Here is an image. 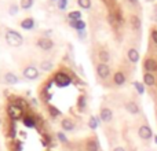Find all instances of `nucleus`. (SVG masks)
<instances>
[{"mask_svg":"<svg viewBox=\"0 0 157 151\" xmlns=\"http://www.w3.org/2000/svg\"><path fill=\"white\" fill-rule=\"evenodd\" d=\"M87 99H86V96L84 95H81V96H78V99H77V107L80 109V110H83V109H86V105H87Z\"/></svg>","mask_w":157,"mask_h":151,"instance_id":"nucleus-28","label":"nucleus"},{"mask_svg":"<svg viewBox=\"0 0 157 151\" xmlns=\"http://www.w3.org/2000/svg\"><path fill=\"white\" fill-rule=\"evenodd\" d=\"M18 11H19V7L17 4H11L10 7H8V14H10V15H13V17H15L17 14H18Z\"/></svg>","mask_w":157,"mask_h":151,"instance_id":"nucleus-29","label":"nucleus"},{"mask_svg":"<svg viewBox=\"0 0 157 151\" xmlns=\"http://www.w3.org/2000/svg\"><path fill=\"white\" fill-rule=\"evenodd\" d=\"M57 6H58V8H59V10H65V8L68 7V0H58Z\"/></svg>","mask_w":157,"mask_h":151,"instance_id":"nucleus-31","label":"nucleus"},{"mask_svg":"<svg viewBox=\"0 0 157 151\" xmlns=\"http://www.w3.org/2000/svg\"><path fill=\"white\" fill-rule=\"evenodd\" d=\"M33 2H35V0H21V2H19V7H21L22 10H29V8H32Z\"/></svg>","mask_w":157,"mask_h":151,"instance_id":"nucleus-23","label":"nucleus"},{"mask_svg":"<svg viewBox=\"0 0 157 151\" xmlns=\"http://www.w3.org/2000/svg\"><path fill=\"white\" fill-rule=\"evenodd\" d=\"M86 149L87 151H99V144H98L97 139H90L86 143Z\"/></svg>","mask_w":157,"mask_h":151,"instance_id":"nucleus-19","label":"nucleus"},{"mask_svg":"<svg viewBox=\"0 0 157 151\" xmlns=\"http://www.w3.org/2000/svg\"><path fill=\"white\" fill-rule=\"evenodd\" d=\"M6 41H7V44L10 47H21L22 43H24V37H22V35L19 32H17V30H13V29H8L7 32H6Z\"/></svg>","mask_w":157,"mask_h":151,"instance_id":"nucleus-1","label":"nucleus"},{"mask_svg":"<svg viewBox=\"0 0 157 151\" xmlns=\"http://www.w3.org/2000/svg\"><path fill=\"white\" fill-rule=\"evenodd\" d=\"M113 83L116 84L117 87H121L125 84V76L123 72H116L113 76Z\"/></svg>","mask_w":157,"mask_h":151,"instance_id":"nucleus-15","label":"nucleus"},{"mask_svg":"<svg viewBox=\"0 0 157 151\" xmlns=\"http://www.w3.org/2000/svg\"><path fill=\"white\" fill-rule=\"evenodd\" d=\"M71 26L73 28V29H76L77 32H83L84 29H86V22L84 21H71Z\"/></svg>","mask_w":157,"mask_h":151,"instance_id":"nucleus-21","label":"nucleus"},{"mask_svg":"<svg viewBox=\"0 0 157 151\" xmlns=\"http://www.w3.org/2000/svg\"><path fill=\"white\" fill-rule=\"evenodd\" d=\"M19 25H21V28L24 30H30V29H33V26H35V19L33 18H25V19H22Z\"/></svg>","mask_w":157,"mask_h":151,"instance_id":"nucleus-17","label":"nucleus"},{"mask_svg":"<svg viewBox=\"0 0 157 151\" xmlns=\"http://www.w3.org/2000/svg\"><path fill=\"white\" fill-rule=\"evenodd\" d=\"M0 127H2V118H0Z\"/></svg>","mask_w":157,"mask_h":151,"instance_id":"nucleus-37","label":"nucleus"},{"mask_svg":"<svg viewBox=\"0 0 157 151\" xmlns=\"http://www.w3.org/2000/svg\"><path fill=\"white\" fill-rule=\"evenodd\" d=\"M57 2H58V0H57Z\"/></svg>","mask_w":157,"mask_h":151,"instance_id":"nucleus-39","label":"nucleus"},{"mask_svg":"<svg viewBox=\"0 0 157 151\" xmlns=\"http://www.w3.org/2000/svg\"><path fill=\"white\" fill-rule=\"evenodd\" d=\"M130 21H131V26H132L134 30H139V29H141L142 21H141V18H139V15H135V14H134V15H131Z\"/></svg>","mask_w":157,"mask_h":151,"instance_id":"nucleus-20","label":"nucleus"},{"mask_svg":"<svg viewBox=\"0 0 157 151\" xmlns=\"http://www.w3.org/2000/svg\"><path fill=\"white\" fill-rule=\"evenodd\" d=\"M144 68L147 73H153V72L157 70V62L155 59H152V58H147L144 63Z\"/></svg>","mask_w":157,"mask_h":151,"instance_id":"nucleus-12","label":"nucleus"},{"mask_svg":"<svg viewBox=\"0 0 157 151\" xmlns=\"http://www.w3.org/2000/svg\"><path fill=\"white\" fill-rule=\"evenodd\" d=\"M22 122H24V125H25V127H28V128H35V127H36V121H35V118H32V117H29V116L24 117Z\"/></svg>","mask_w":157,"mask_h":151,"instance_id":"nucleus-22","label":"nucleus"},{"mask_svg":"<svg viewBox=\"0 0 157 151\" xmlns=\"http://www.w3.org/2000/svg\"><path fill=\"white\" fill-rule=\"evenodd\" d=\"M22 74H24V77L26 78V80H36V78H39V76H40V70H39L36 66L33 65H29L26 66V68L22 70Z\"/></svg>","mask_w":157,"mask_h":151,"instance_id":"nucleus-2","label":"nucleus"},{"mask_svg":"<svg viewBox=\"0 0 157 151\" xmlns=\"http://www.w3.org/2000/svg\"><path fill=\"white\" fill-rule=\"evenodd\" d=\"M61 127H62V131H63V132H72V131H75L76 125H75L73 120H71V118H63L62 121H61Z\"/></svg>","mask_w":157,"mask_h":151,"instance_id":"nucleus-11","label":"nucleus"},{"mask_svg":"<svg viewBox=\"0 0 157 151\" xmlns=\"http://www.w3.org/2000/svg\"><path fill=\"white\" fill-rule=\"evenodd\" d=\"M3 81L8 85H15V84L19 83V77L13 72H7L4 76H3Z\"/></svg>","mask_w":157,"mask_h":151,"instance_id":"nucleus-9","label":"nucleus"},{"mask_svg":"<svg viewBox=\"0 0 157 151\" xmlns=\"http://www.w3.org/2000/svg\"><path fill=\"white\" fill-rule=\"evenodd\" d=\"M52 69H54V63L51 62L50 59H44L40 62V65H39V70L40 72H51Z\"/></svg>","mask_w":157,"mask_h":151,"instance_id":"nucleus-14","label":"nucleus"},{"mask_svg":"<svg viewBox=\"0 0 157 151\" xmlns=\"http://www.w3.org/2000/svg\"><path fill=\"white\" fill-rule=\"evenodd\" d=\"M138 135L142 140H150L153 138V131L149 125H142L138 129Z\"/></svg>","mask_w":157,"mask_h":151,"instance_id":"nucleus-4","label":"nucleus"},{"mask_svg":"<svg viewBox=\"0 0 157 151\" xmlns=\"http://www.w3.org/2000/svg\"><path fill=\"white\" fill-rule=\"evenodd\" d=\"M112 151H125V149L124 147H121V146H119V147H114Z\"/></svg>","mask_w":157,"mask_h":151,"instance_id":"nucleus-34","label":"nucleus"},{"mask_svg":"<svg viewBox=\"0 0 157 151\" xmlns=\"http://www.w3.org/2000/svg\"><path fill=\"white\" fill-rule=\"evenodd\" d=\"M156 17H157V8H156Z\"/></svg>","mask_w":157,"mask_h":151,"instance_id":"nucleus-38","label":"nucleus"},{"mask_svg":"<svg viewBox=\"0 0 157 151\" xmlns=\"http://www.w3.org/2000/svg\"><path fill=\"white\" fill-rule=\"evenodd\" d=\"M8 116H10L11 120H19L22 117V107L21 106H17V105H10L8 106Z\"/></svg>","mask_w":157,"mask_h":151,"instance_id":"nucleus-6","label":"nucleus"},{"mask_svg":"<svg viewBox=\"0 0 157 151\" xmlns=\"http://www.w3.org/2000/svg\"><path fill=\"white\" fill-rule=\"evenodd\" d=\"M98 124H99V118H97V117H90V120H88V127L91 128V129H97L98 128Z\"/></svg>","mask_w":157,"mask_h":151,"instance_id":"nucleus-25","label":"nucleus"},{"mask_svg":"<svg viewBox=\"0 0 157 151\" xmlns=\"http://www.w3.org/2000/svg\"><path fill=\"white\" fill-rule=\"evenodd\" d=\"M55 81H57V84L59 87H65V85L71 84V77H69L68 74L59 72V73H57V76H55Z\"/></svg>","mask_w":157,"mask_h":151,"instance_id":"nucleus-10","label":"nucleus"},{"mask_svg":"<svg viewBox=\"0 0 157 151\" xmlns=\"http://www.w3.org/2000/svg\"><path fill=\"white\" fill-rule=\"evenodd\" d=\"M127 57H128V59H130V62H132V63H136L139 59H141L139 51L136 48H130V50H128Z\"/></svg>","mask_w":157,"mask_h":151,"instance_id":"nucleus-13","label":"nucleus"},{"mask_svg":"<svg viewBox=\"0 0 157 151\" xmlns=\"http://www.w3.org/2000/svg\"><path fill=\"white\" fill-rule=\"evenodd\" d=\"M156 84V77L153 73H144V85L147 87H153Z\"/></svg>","mask_w":157,"mask_h":151,"instance_id":"nucleus-16","label":"nucleus"},{"mask_svg":"<svg viewBox=\"0 0 157 151\" xmlns=\"http://www.w3.org/2000/svg\"><path fill=\"white\" fill-rule=\"evenodd\" d=\"M68 18L71 19V21H80L81 19V13L80 11H71V13L68 14Z\"/></svg>","mask_w":157,"mask_h":151,"instance_id":"nucleus-26","label":"nucleus"},{"mask_svg":"<svg viewBox=\"0 0 157 151\" xmlns=\"http://www.w3.org/2000/svg\"><path fill=\"white\" fill-rule=\"evenodd\" d=\"M48 110H50V114H51L52 117H58V116H61V111L58 110L57 107H54V106H50Z\"/></svg>","mask_w":157,"mask_h":151,"instance_id":"nucleus-30","label":"nucleus"},{"mask_svg":"<svg viewBox=\"0 0 157 151\" xmlns=\"http://www.w3.org/2000/svg\"><path fill=\"white\" fill-rule=\"evenodd\" d=\"M125 110H127L131 116H138V114L141 113L139 105L136 102H134V100H128V102L125 103Z\"/></svg>","mask_w":157,"mask_h":151,"instance_id":"nucleus-8","label":"nucleus"},{"mask_svg":"<svg viewBox=\"0 0 157 151\" xmlns=\"http://www.w3.org/2000/svg\"><path fill=\"white\" fill-rule=\"evenodd\" d=\"M57 138H58V140H59L61 143H68V138L65 136V133H63V132H58L57 133Z\"/></svg>","mask_w":157,"mask_h":151,"instance_id":"nucleus-32","label":"nucleus"},{"mask_svg":"<svg viewBox=\"0 0 157 151\" xmlns=\"http://www.w3.org/2000/svg\"><path fill=\"white\" fill-rule=\"evenodd\" d=\"M134 88L136 89V92H138L139 95H144L145 94V87H144V84L142 83H138V81H134Z\"/></svg>","mask_w":157,"mask_h":151,"instance_id":"nucleus-27","label":"nucleus"},{"mask_svg":"<svg viewBox=\"0 0 157 151\" xmlns=\"http://www.w3.org/2000/svg\"><path fill=\"white\" fill-rule=\"evenodd\" d=\"M77 4L80 8H83V10H90L91 8V0H77Z\"/></svg>","mask_w":157,"mask_h":151,"instance_id":"nucleus-24","label":"nucleus"},{"mask_svg":"<svg viewBox=\"0 0 157 151\" xmlns=\"http://www.w3.org/2000/svg\"><path fill=\"white\" fill-rule=\"evenodd\" d=\"M98 58H99V63H106L110 62V54H109L108 50H101L99 54H98Z\"/></svg>","mask_w":157,"mask_h":151,"instance_id":"nucleus-18","label":"nucleus"},{"mask_svg":"<svg viewBox=\"0 0 157 151\" xmlns=\"http://www.w3.org/2000/svg\"><path fill=\"white\" fill-rule=\"evenodd\" d=\"M132 6H139V0H128Z\"/></svg>","mask_w":157,"mask_h":151,"instance_id":"nucleus-35","label":"nucleus"},{"mask_svg":"<svg viewBox=\"0 0 157 151\" xmlns=\"http://www.w3.org/2000/svg\"><path fill=\"white\" fill-rule=\"evenodd\" d=\"M152 40L157 46V30H152Z\"/></svg>","mask_w":157,"mask_h":151,"instance_id":"nucleus-33","label":"nucleus"},{"mask_svg":"<svg viewBox=\"0 0 157 151\" xmlns=\"http://www.w3.org/2000/svg\"><path fill=\"white\" fill-rule=\"evenodd\" d=\"M155 143H156V144H157V135H156V136H155Z\"/></svg>","mask_w":157,"mask_h":151,"instance_id":"nucleus-36","label":"nucleus"},{"mask_svg":"<svg viewBox=\"0 0 157 151\" xmlns=\"http://www.w3.org/2000/svg\"><path fill=\"white\" fill-rule=\"evenodd\" d=\"M36 46L41 50V51H51L54 48V41L50 37H39L36 41Z\"/></svg>","mask_w":157,"mask_h":151,"instance_id":"nucleus-3","label":"nucleus"},{"mask_svg":"<svg viewBox=\"0 0 157 151\" xmlns=\"http://www.w3.org/2000/svg\"><path fill=\"white\" fill-rule=\"evenodd\" d=\"M97 74L99 78L102 80H106V78L110 76V68L106 63H98L97 65Z\"/></svg>","mask_w":157,"mask_h":151,"instance_id":"nucleus-5","label":"nucleus"},{"mask_svg":"<svg viewBox=\"0 0 157 151\" xmlns=\"http://www.w3.org/2000/svg\"><path fill=\"white\" fill-rule=\"evenodd\" d=\"M99 120L103 122H110L113 120V111L109 107H102L99 110Z\"/></svg>","mask_w":157,"mask_h":151,"instance_id":"nucleus-7","label":"nucleus"}]
</instances>
